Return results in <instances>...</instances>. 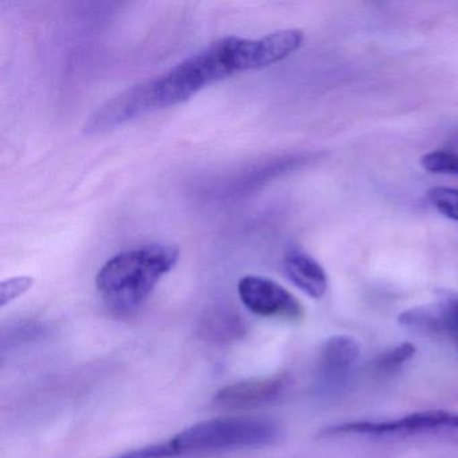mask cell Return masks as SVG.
I'll use <instances>...</instances> for the list:
<instances>
[{"instance_id": "13", "label": "cell", "mask_w": 458, "mask_h": 458, "mask_svg": "<svg viewBox=\"0 0 458 458\" xmlns=\"http://www.w3.org/2000/svg\"><path fill=\"white\" fill-rule=\"evenodd\" d=\"M428 198L442 216L458 222V189L433 187L428 190Z\"/></svg>"}, {"instance_id": "4", "label": "cell", "mask_w": 458, "mask_h": 458, "mask_svg": "<svg viewBox=\"0 0 458 458\" xmlns=\"http://www.w3.org/2000/svg\"><path fill=\"white\" fill-rule=\"evenodd\" d=\"M323 438L367 437V438H410L442 437L458 439V412L445 410L412 412L393 420H364L337 423L324 428Z\"/></svg>"}, {"instance_id": "10", "label": "cell", "mask_w": 458, "mask_h": 458, "mask_svg": "<svg viewBox=\"0 0 458 458\" xmlns=\"http://www.w3.org/2000/svg\"><path fill=\"white\" fill-rule=\"evenodd\" d=\"M417 348L411 343H401L394 345L390 350L385 351L375 359L372 367L377 375L390 377L395 372L401 371L402 367L406 366L415 356Z\"/></svg>"}, {"instance_id": "12", "label": "cell", "mask_w": 458, "mask_h": 458, "mask_svg": "<svg viewBox=\"0 0 458 458\" xmlns=\"http://www.w3.org/2000/svg\"><path fill=\"white\" fill-rule=\"evenodd\" d=\"M420 165L430 174L458 176V154L445 149L431 151L423 155Z\"/></svg>"}, {"instance_id": "6", "label": "cell", "mask_w": 458, "mask_h": 458, "mask_svg": "<svg viewBox=\"0 0 458 458\" xmlns=\"http://www.w3.org/2000/svg\"><path fill=\"white\" fill-rule=\"evenodd\" d=\"M360 356V345L348 335L326 340L318 355V385L323 393H337L344 387Z\"/></svg>"}, {"instance_id": "14", "label": "cell", "mask_w": 458, "mask_h": 458, "mask_svg": "<svg viewBox=\"0 0 458 458\" xmlns=\"http://www.w3.org/2000/svg\"><path fill=\"white\" fill-rule=\"evenodd\" d=\"M33 285V278L28 277V276L4 280L0 284V307H6L9 302L14 301L15 299L25 294Z\"/></svg>"}, {"instance_id": "5", "label": "cell", "mask_w": 458, "mask_h": 458, "mask_svg": "<svg viewBox=\"0 0 458 458\" xmlns=\"http://www.w3.org/2000/svg\"><path fill=\"white\" fill-rule=\"evenodd\" d=\"M241 301L254 315L262 318L297 320L302 316V305L284 286L269 278L246 276L238 283Z\"/></svg>"}, {"instance_id": "8", "label": "cell", "mask_w": 458, "mask_h": 458, "mask_svg": "<svg viewBox=\"0 0 458 458\" xmlns=\"http://www.w3.org/2000/svg\"><path fill=\"white\" fill-rule=\"evenodd\" d=\"M288 385L285 374L241 380L225 386L214 396L216 406L225 409H250L269 403L283 394Z\"/></svg>"}, {"instance_id": "1", "label": "cell", "mask_w": 458, "mask_h": 458, "mask_svg": "<svg viewBox=\"0 0 458 458\" xmlns=\"http://www.w3.org/2000/svg\"><path fill=\"white\" fill-rule=\"evenodd\" d=\"M304 33L276 31L259 39L226 37L159 76L128 88L98 106L85 124L87 135L120 127L151 112L178 106L203 88L235 73L256 71L285 60L301 47Z\"/></svg>"}, {"instance_id": "3", "label": "cell", "mask_w": 458, "mask_h": 458, "mask_svg": "<svg viewBox=\"0 0 458 458\" xmlns=\"http://www.w3.org/2000/svg\"><path fill=\"white\" fill-rule=\"evenodd\" d=\"M281 428L261 418H216L192 425L165 441L171 457L256 449L277 444Z\"/></svg>"}, {"instance_id": "9", "label": "cell", "mask_w": 458, "mask_h": 458, "mask_svg": "<svg viewBox=\"0 0 458 458\" xmlns=\"http://www.w3.org/2000/svg\"><path fill=\"white\" fill-rule=\"evenodd\" d=\"M284 272L292 284L310 299L324 297L328 289L326 270L310 254L300 249H292L284 257Z\"/></svg>"}, {"instance_id": "7", "label": "cell", "mask_w": 458, "mask_h": 458, "mask_svg": "<svg viewBox=\"0 0 458 458\" xmlns=\"http://www.w3.org/2000/svg\"><path fill=\"white\" fill-rule=\"evenodd\" d=\"M399 323L420 334L444 335L458 348V294H447L434 304L404 310Z\"/></svg>"}, {"instance_id": "2", "label": "cell", "mask_w": 458, "mask_h": 458, "mask_svg": "<svg viewBox=\"0 0 458 458\" xmlns=\"http://www.w3.org/2000/svg\"><path fill=\"white\" fill-rule=\"evenodd\" d=\"M178 259L179 249L173 245H148L123 251L101 267L96 288L112 312L131 315L148 300Z\"/></svg>"}, {"instance_id": "11", "label": "cell", "mask_w": 458, "mask_h": 458, "mask_svg": "<svg viewBox=\"0 0 458 458\" xmlns=\"http://www.w3.org/2000/svg\"><path fill=\"white\" fill-rule=\"evenodd\" d=\"M243 328L242 321L234 313L218 310L206 318L205 329L216 339H232L238 336V332Z\"/></svg>"}]
</instances>
